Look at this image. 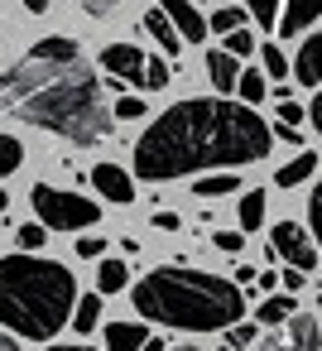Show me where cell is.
Instances as JSON below:
<instances>
[{
  "label": "cell",
  "instance_id": "cell-1",
  "mask_svg": "<svg viewBox=\"0 0 322 351\" xmlns=\"http://www.w3.org/2000/svg\"><path fill=\"white\" fill-rule=\"evenodd\" d=\"M274 145L269 121L231 97H183L135 140V173L145 183L236 173L240 164L264 159Z\"/></svg>",
  "mask_w": 322,
  "mask_h": 351
},
{
  "label": "cell",
  "instance_id": "cell-2",
  "mask_svg": "<svg viewBox=\"0 0 322 351\" xmlns=\"http://www.w3.org/2000/svg\"><path fill=\"white\" fill-rule=\"evenodd\" d=\"M0 111L53 130L73 145H101L111 135V106L101 77L87 68L77 39H39L15 68L0 73Z\"/></svg>",
  "mask_w": 322,
  "mask_h": 351
},
{
  "label": "cell",
  "instance_id": "cell-3",
  "mask_svg": "<svg viewBox=\"0 0 322 351\" xmlns=\"http://www.w3.org/2000/svg\"><path fill=\"white\" fill-rule=\"evenodd\" d=\"M135 313L145 322H164L178 332H231L236 322H245V289L207 274V269H183V265H164L149 269L135 289Z\"/></svg>",
  "mask_w": 322,
  "mask_h": 351
},
{
  "label": "cell",
  "instance_id": "cell-4",
  "mask_svg": "<svg viewBox=\"0 0 322 351\" xmlns=\"http://www.w3.org/2000/svg\"><path fill=\"white\" fill-rule=\"evenodd\" d=\"M73 308H77V279L68 265L44 255L0 260V327L29 341H49L73 322Z\"/></svg>",
  "mask_w": 322,
  "mask_h": 351
},
{
  "label": "cell",
  "instance_id": "cell-5",
  "mask_svg": "<svg viewBox=\"0 0 322 351\" xmlns=\"http://www.w3.org/2000/svg\"><path fill=\"white\" fill-rule=\"evenodd\" d=\"M29 202H34V217H39L44 231H82V226L101 221V207L92 197H77V193H63V188H49V183H34Z\"/></svg>",
  "mask_w": 322,
  "mask_h": 351
},
{
  "label": "cell",
  "instance_id": "cell-6",
  "mask_svg": "<svg viewBox=\"0 0 322 351\" xmlns=\"http://www.w3.org/2000/svg\"><path fill=\"white\" fill-rule=\"evenodd\" d=\"M269 250H274L288 269H298V274H312V269H317V245H312V236H308L298 221L269 226Z\"/></svg>",
  "mask_w": 322,
  "mask_h": 351
},
{
  "label": "cell",
  "instance_id": "cell-7",
  "mask_svg": "<svg viewBox=\"0 0 322 351\" xmlns=\"http://www.w3.org/2000/svg\"><path fill=\"white\" fill-rule=\"evenodd\" d=\"M317 346H322V327L312 313H293L284 327H269L255 341V351H317Z\"/></svg>",
  "mask_w": 322,
  "mask_h": 351
},
{
  "label": "cell",
  "instance_id": "cell-8",
  "mask_svg": "<svg viewBox=\"0 0 322 351\" xmlns=\"http://www.w3.org/2000/svg\"><path fill=\"white\" fill-rule=\"evenodd\" d=\"M101 73H106L111 82H135V87H145V53H140L135 44H106V49H101Z\"/></svg>",
  "mask_w": 322,
  "mask_h": 351
},
{
  "label": "cell",
  "instance_id": "cell-9",
  "mask_svg": "<svg viewBox=\"0 0 322 351\" xmlns=\"http://www.w3.org/2000/svg\"><path fill=\"white\" fill-rule=\"evenodd\" d=\"M159 10L169 15V25L178 29L183 44H202L207 39V20L193 10V0H159Z\"/></svg>",
  "mask_w": 322,
  "mask_h": 351
},
{
  "label": "cell",
  "instance_id": "cell-10",
  "mask_svg": "<svg viewBox=\"0 0 322 351\" xmlns=\"http://www.w3.org/2000/svg\"><path fill=\"white\" fill-rule=\"evenodd\" d=\"M92 188H97L101 197L121 202V207H130V202H135V183H130V173H125V169H116V164H97V169H92Z\"/></svg>",
  "mask_w": 322,
  "mask_h": 351
},
{
  "label": "cell",
  "instance_id": "cell-11",
  "mask_svg": "<svg viewBox=\"0 0 322 351\" xmlns=\"http://www.w3.org/2000/svg\"><path fill=\"white\" fill-rule=\"evenodd\" d=\"M293 77L303 87H322V29L317 34H303V49L293 58Z\"/></svg>",
  "mask_w": 322,
  "mask_h": 351
},
{
  "label": "cell",
  "instance_id": "cell-12",
  "mask_svg": "<svg viewBox=\"0 0 322 351\" xmlns=\"http://www.w3.org/2000/svg\"><path fill=\"white\" fill-rule=\"evenodd\" d=\"M312 20H322V0H284L279 34H303Z\"/></svg>",
  "mask_w": 322,
  "mask_h": 351
},
{
  "label": "cell",
  "instance_id": "cell-13",
  "mask_svg": "<svg viewBox=\"0 0 322 351\" xmlns=\"http://www.w3.org/2000/svg\"><path fill=\"white\" fill-rule=\"evenodd\" d=\"M207 77H212V87H216L221 97H231L236 82H240V63H236L226 49H212V53H207Z\"/></svg>",
  "mask_w": 322,
  "mask_h": 351
},
{
  "label": "cell",
  "instance_id": "cell-14",
  "mask_svg": "<svg viewBox=\"0 0 322 351\" xmlns=\"http://www.w3.org/2000/svg\"><path fill=\"white\" fill-rule=\"evenodd\" d=\"M317 169H322V164H317V154H312V149H303V154H293V159L274 173V188H298V183L317 178Z\"/></svg>",
  "mask_w": 322,
  "mask_h": 351
},
{
  "label": "cell",
  "instance_id": "cell-15",
  "mask_svg": "<svg viewBox=\"0 0 322 351\" xmlns=\"http://www.w3.org/2000/svg\"><path fill=\"white\" fill-rule=\"evenodd\" d=\"M145 341H149L145 322H111L106 327V351H140Z\"/></svg>",
  "mask_w": 322,
  "mask_h": 351
},
{
  "label": "cell",
  "instance_id": "cell-16",
  "mask_svg": "<svg viewBox=\"0 0 322 351\" xmlns=\"http://www.w3.org/2000/svg\"><path fill=\"white\" fill-rule=\"evenodd\" d=\"M145 29H149V34H154V39H159V49H164V53H169V58H178V53H183V39H178V29H173V25H169V15H164V10H159V5H154V10H149V15H145Z\"/></svg>",
  "mask_w": 322,
  "mask_h": 351
},
{
  "label": "cell",
  "instance_id": "cell-17",
  "mask_svg": "<svg viewBox=\"0 0 322 351\" xmlns=\"http://www.w3.org/2000/svg\"><path fill=\"white\" fill-rule=\"evenodd\" d=\"M293 313H298V298H293V293H269V298L255 308V317H260L264 327H284Z\"/></svg>",
  "mask_w": 322,
  "mask_h": 351
},
{
  "label": "cell",
  "instance_id": "cell-18",
  "mask_svg": "<svg viewBox=\"0 0 322 351\" xmlns=\"http://www.w3.org/2000/svg\"><path fill=\"white\" fill-rule=\"evenodd\" d=\"M236 97H240V106H260L264 97H269V77L264 73H250V68H240V82H236Z\"/></svg>",
  "mask_w": 322,
  "mask_h": 351
},
{
  "label": "cell",
  "instance_id": "cell-19",
  "mask_svg": "<svg viewBox=\"0 0 322 351\" xmlns=\"http://www.w3.org/2000/svg\"><path fill=\"white\" fill-rule=\"evenodd\" d=\"M125 284H130V265H121V260L97 265V293H121Z\"/></svg>",
  "mask_w": 322,
  "mask_h": 351
},
{
  "label": "cell",
  "instance_id": "cell-20",
  "mask_svg": "<svg viewBox=\"0 0 322 351\" xmlns=\"http://www.w3.org/2000/svg\"><path fill=\"white\" fill-rule=\"evenodd\" d=\"M236 188H240L236 173H202V178H193V193H197V197H226V193H236Z\"/></svg>",
  "mask_w": 322,
  "mask_h": 351
},
{
  "label": "cell",
  "instance_id": "cell-21",
  "mask_svg": "<svg viewBox=\"0 0 322 351\" xmlns=\"http://www.w3.org/2000/svg\"><path fill=\"white\" fill-rule=\"evenodd\" d=\"M264 226V188H250L240 197V236L245 231H260Z\"/></svg>",
  "mask_w": 322,
  "mask_h": 351
},
{
  "label": "cell",
  "instance_id": "cell-22",
  "mask_svg": "<svg viewBox=\"0 0 322 351\" xmlns=\"http://www.w3.org/2000/svg\"><path fill=\"white\" fill-rule=\"evenodd\" d=\"M245 15L260 25V29H279V15H284V0H245Z\"/></svg>",
  "mask_w": 322,
  "mask_h": 351
},
{
  "label": "cell",
  "instance_id": "cell-23",
  "mask_svg": "<svg viewBox=\"0 0 322 351\" xmlns=\"http://www.w3.org/2000/svg\"><path fill=\"white\" fill-rule=\"evenodd\" d=\"M73 322H77V332H92L101 322V293H82L73 308Z\"/></svg>",
  "mask_w": 322,
  "mask_h": 351
},
{
  "label": "cell",
  "instance_id": "cell-24",
  "mask_svg": "<svg viewBox=\"0 0 322 351\" xmlns=\"http://www.w3.org/2000/svg\"><path fill=\"white\" fill-rule=\"evenodd\" d=\"M240 25H245V5H226L207 20V34H236Z\"/></svg>",
  "mask_w": 322,
  "mask_h": 351
},
{
  "label": "cell",
  "instance_id": "cell-25",
  "mask_svg": "<svg viewBox=\"0 0 322 351\" xmlns=\"http://www.w3.org/2000/svg\"><path fill=\"white\" fill-rule=\"evenodd\" d=\"M20 164H25V145L15 135H0V178H10Z\"/></svg>",
  "mask_w": 322,
  "mask_h": 351
},
{
  "label": "cell",
  "instance_id": "cell-26",
  "mask_svg": "<svg viewBox=\"0 0 322 351\" xmlns=\"http://www.w3.org/2000/svg\"><path fill=\"white\" fill-rule=\"evenodd\" d=\"M44 241H49V231H44L39 221H25V226H20V255H39Z\"/></svg>",
  "mask_w": 322,
  "mask_h": 351
},
{
  "label": "cell",
  "instance_id": "cell-27",
  "mask_svg": "<svg viewBox=\"0 0 322 351\" xmlns=\"http://www.w3.org/2000/svg\"><path fill=\"white\" fill-rule=\"evenodd\" d=\"M308 226H312L317 250H322V169H317V183H312V197H308Z\"/></svg>",
  "mask_w": 322,
  "mask_h": 351
},
{
  "label": "cell",
  "instance_id": "cell-28",
  "mask_svg": "<svg viewBox=\"0 0 322 351\" xmlns=\"http://www.w3.org/2000/svg\"><path fill=\"white\" fill-rule=\"evenodd\" d=\"M260 63H264V77H269V82H279V77L288 73V58H284L274 44H264V49H260Z\"/></svg>",
  "mask_w": 322,
  "mask_h": 351
},
{
  "label": "cell",
  "instance_id": "cell-29",
  "mask_svg": "<svg viewBox=\"0 0 322 351\" xmlns=\"http://www.w3.org/2000/svg\"><path fill=\"white\" fill-rule=\"evenodd\" d=\"M169 77H173V73H169V63H164V58H145V87L164 92V87H169Z\"/></svg>",
  "mask_w": 322,
  "mask_h": 351
},
{
  "label": "cell",
  "instance_id": "cell-30",
  "mask_svg": "<svg viewBox=\"0 0 322 351\" xmlns=\"http://www.w3.org/2000/svg\"><path fill=\"white\" fill-rule=\"evenodd\" d=\"M226 53L240 63V58H250V53H255V39H250L245 29H236V34H226Z\"/></svg>",
  "mask_w": 322,
  "mask_h": 351
},
{
  "label": "cell",
  "instance_id": "cell-31",
  "mask_svg": "<svg viewBox=\"0 0 322 351\" xmlns=\"http://www.w3.org/2000/svg\"><path fill=\"white\" fill-rule=\"evenodd\" d=\"M111 116H116V121H140V116H145V101H140V97H116Z\"/></svg>",
  "mask_w": 322,
  "mask_h": 351
},
{
  "label": "cell",
  "instance_id": "cell-32",
  "mask_svg": "<svg viewBox=\"0 0 322 351\" xmlns=\"http://www.w3.org/2000/svg\"><path fill=\"white\" fill-rule=\"evenodd\" d=\"M274 116H279V125H288V130H298V121H303L308 111H303L298 101H279V106H274Z\"/></svg>",
  "mask_w": 322,
  "mask_h": 351
},
{
  "label": "cell",
  "instance_id": "cell-33",
  "mask_svg": "<svg viewBox=\"0 0 322 351\" xmlns=\"http://www.w3.org/2000/svg\"><path fill=\"white\" fill-rule=\"evenodd\" d=\"M212 241H216V250H226V255H240V250H245V236H240V231H216Z\"/></svg>",
  "mask_w": 322,
  "mask_h": 351
},
{
  "label": "cell",
  "instance_id": "cell-34",
  "mask_svg": "<svg viewBox=\"0 0 322 351\" xmlns=\"http://www.w3.org/2000/svg\"><path fill=\"white\" fill-rule=\"evenodd\" d=\"M77 255H82V260H101V255H106V241H101V236H77Z\"/></svg>",
  "mask_w": 322,
  "mask_h": 351
},
{
  "label": "cell",
  "instance_id": "cell-35",
  "mask_svg": "<svg viewBox=\"0 0 322 351\" xmlns=\"http://www.w3.org/2000/svg\"><path fill=\"white\" fill-rule=\"evenodd\" d=\"M255 341H260V332H255L250 322H236V327H231V351H240V346H255Z\"/></svg>",
  "mask_w": 322,
  "mask_h": 351
},
{
  "label": "cell",
  "instance_id": "cell-36",
  "mask_svg": "<svg viewBox=\"0 0 322 351\" xmlns=\"http://www.w3.org/2000/svg\"><path fill=\"white\" fill-rule=\"evenodd\" d=\"M77 5H82V10H87L92 20H106V15H111V10L121 5V0H77Z\"/></svg>",
  "mask_w": 322,
  "mask_h": 351
},
{
  "label": "cell",
  "instance_id": "cell-37",
  "mask_svg": "<svg viewBox=\"0 0 322 351\" xmlns=\"http://www.w3.org/2000/svg\"><path fill=\"white\" fill-rule=\"evenodd\" d=\"M269 135H274V140H284V145H303V135H298V130H288V125H269Z\"/></svg>",
  "mask_w": 322,
  "mask_h": 351
},
{
  "label": "cell",
  "instance_id": "cell-38",
  "mask_svg": "<svg viewBox=\"0 0 322 351\" xmlns=\"http://www.w3.org/2000/svg\"><path fill=\"white\" fill-rule=\"evenodd\" d=\"M154 226H159V231H178V226H183V221H178V217H173V212H154Z\"/></svg>",
  "mask_w": 322,
  "mask_h": 351
},
{
  "label": "cell",
  "instance_id": "cell-39",
  "mask_svg": "<svg viewBox=\"0 0 322 351\" xmlns=\"http://www.w3.org/2000/svg\"><path fill=\"white\" fill-rule=\"evenodd\" d=\"M303 279H308V274H298V269H284V293H298V289H303Z\"/></svg>",
  "mask_w": 322,
  "mask_h": 351
},
{
  "label": "cell",
  "instance_id": "cell-40",
  "mask_svg": "<svg viewBox=\"0 0 322 351\" xmlns=\"http://www.w3.org/2000/svg\"><path fill=\"white\" fill-rule=\"evenodd\" d=\"M308 116H312V130H317V135H322V92H317V97H312V106H308Z\"/></svg>",
  "mask_w": 322,
  "mask_h": 351
},
{
  "label": "cell",
  "instance_id": "cell-41",
  "mask_svg": "<svg viewBox=\"0 0 322 351\" xmlns=\"http://www.w3.org/2000/svg\"><path fill=\"white\" fill-rule=\"evenodd\" d=\"M20 5H25L29 15H44V10H49V0H20Z\"/></svg>",
  "mask_w": 322,
  "mask_h": 351
},
{
  "label": "cell",
  "instance_id": "cell-42",
  "mask_svg": "<svg viewBox=\"0 0 322 351\" xmlns=\"http://www.w3.org/2000/svg\"><path fill=\"white\" fill-rule=\"evenodd\" d=\"M140 351H169V346H164V341H159V337H149V341H145V346H140Z\"/></svg>",
  "mask_w": 322,
  "mask_h": 351
},
{
  "label": "cell",
  "instance_id": "cell-43",
  "mask_svg": "<svg viewBox=\"0 0 322 351\" xmlns=\"http://www.w3.org/2000/svg\"><path fill=\"white\" fill-rule=\"evenodd\" d=\"M5 212H10V193H5V188H0V217H5Z\"/></svg>",
  "mask_w": 322,
  "mask_h": 351
},
{
  "label": "cell",
  "instance_id": "cell-44",
  "mask_svg": "<svg viewBox=\"0 0 322 351\" xmlns=\"http://www.w3.org/2000/svg\"><path fill=\"white\" fill-rule=\"evenodd\" d=\"M0 351H20V346H15V341H10L5 332H0Z\"/></svg>",
  "mask_w": 322,
  "mask_h": 351
},
{
  "label": "cell",
  "instance_id": "cell-45",
  "mask_svg": "<svg viewBox=\"0 0 322 351\" xmlns=\"http://www.w3.org/2000/svg\"><path fill=\"white\" fill-rule=\"evenodd\" d=\"M49 351H92V346H49Z\"/></svg>",
  "mask_w": 322,
  "mask_h": 351
},
{
  "label": "cell",
  "instance_id": "cell-46",
  "mask_svg": "<svg viewBox=\"0 0 322 351\" xmlns=\"http://www.w3.org/2000/svg\"><path fill=\"white\" fill-rule=\"evenodd\" d=\"M173 351H197V346H173Z\"/></svg>",
  "mask_w": 322,
  "mask_h": 351
},
{
  "label": "cell",
  "instance_id": "cell-47",
  "mask_svg": "<svg viewBox=\"0 0 322 351\" xmlns=\"http://www.w3.org/2000/svg\"><path fill=\"white\" fill-rule=\"evenodd\" d=\"M221 351H231V346H221Z\"/></svg>",
  "mask_w": 322,
  "mask_h": 351
}]
</instances>
